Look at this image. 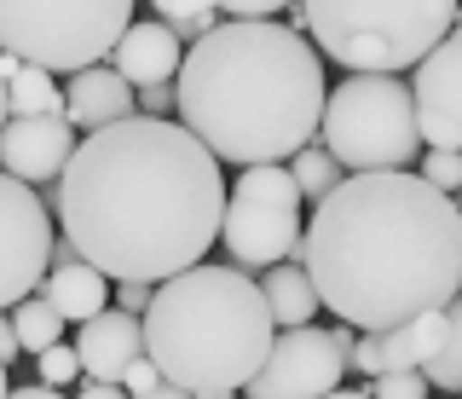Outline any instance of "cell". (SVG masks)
Wrapping results in <instances>:
<instances>
[{"mask_svg":"<svg viewBox=\"0 0 462 399\" xmlns=\"http://www.w3.org/2000/svg\"><path fill=\"white\" fill-rule=\"evenodd\" d=\"M370 399H428V382L416 370H387L370 382Z\"/></svg>","mask_w":462,"mask_h":399,"instance_id":"cell-26","label":"cell"},{"mask_svg":"<svg viewBox=\"0 0 462 399\" xmlns=\"http://www.w3.org/2000/svg\"><path fill=\"white\" fill-rule=\"evenodd\" d=\"M6 319H12V336H18V353H47V348H58V341H64V319H58V312L41 302V295L18 302Z\"/></svg>","mask_w":462,"mask_h":399,"instance_id":"cell-20","label":"cell"},{"mask_svg":"<svg viewBox=\"0 0 462 399\" xmlns=\"http://www.w3.org/2000/svg\"><path fill=\"white\" fill-rule=\"evenodd\" d=\"M35 370H41V388H69V382H81V365H76V348L69 341H58V348L35 353Z\"/></svg>","mask_w":462,"mask_h":399,"instance_id":"cell-25","label":"cell"},{"mask_svg":"<svg viewBox=\"0 0 462 399\" xmlns=\"http://www.w3.org/2000/svg\"><path fill=\"white\" fill-rule=\"evenodd\" d=\"M127 116H134V88H127L110 64H93V70H81V76L64 81V122H69L76 139L105 134V127L127 122Z\"/></svg>","mask_w":462,"mask_h":399,"instance_id":"cell-15","label":"cell"},{"mask_svg":"<svg viewBox=\"0 0 462 399\" xmlns=\"http://www.w3.org/2000/svg\"><path fill=\"white\" fill-rule=\"evenodd\" d=\"M324 399H370V394H353V388H336V394H324Z\"/></svg>","mask_w":462,"mask_h":399,"instance_id":"cell-34","label":"cell"},{"mask_svg":"<svg viewBox=\"0 0 462 399\" xmlns=\"http://www.w3.org/2000/svg\"><path fill=\"white\" fill-rule=\"evenodd\" d=\"M81 139L69 134L64 116H12L0 127V174L18 180V185H52L69 168Z\"/></svg>","mask_w":462,"mask_h":399,"instance_id":"cell-12","label":"cell"},{"mask_svg":"<svg viewBox=\"0 0 462 399\" xmlns=\"http://www.w3.org/2000/svg\"><path fill=\"white\" fill-rule=\"evenodd\" d=\"M76 399H127L122 388H110V382H81V394Z\"/></svg>","mask_w":462,"mask_h":399,"instance_id":"cell-31","label":"cell"},{"mask_svg":"<svg viewBox=\"0 0 462 399\" xmlns=\"http://www.w3.org/2000/svg\"><path fill=\"white\" fill-rule=\"evenodd\" d=\"M451 330H457V307L422 312V319H411V324H399V330L375 336V341H382V376H387V370H422L433 353L445 348V336H451Z\"/></svg>","mask_w":462,"mask_h":399,"instance_id":"cell-17","label":"cell"},{"mask_svg":"<svg viewBox=\"0 0 462 399\" xmlns=\"http://www.w3.org/2000/svg\"><path fill=\"white\" fill-rule=\"evenodd\" d=\"M0 127H6V81H0Z\"/></svg>","mask_w":462,"mask_h":399,"instance_id":"cell-35","label":"cell"},{"mask_svg":"<svg viewBox=\"0 0 462 399\" xmlns=\"http://www.w3.org/2000/svg\"><path fill=\"white\" fill-rule=\"evenodd\" d=\"M156 382H162V376H156V365H151V359H139V365L122 376V394H127V399H139V394H151Z\"/></svg>","mask_w":462,"mask_h":399,"instance_id":"cell-29","label":"cell"},{"mask_svg":"<svg viewBox=\"0 0 462 399\" xmlns=\"http://www.w3.org/2000/svg\"><path fill=\"white\" fill-rule=\"evenodd\" d=\"M12 394V382H6V365H0V399H6Z\"/></svg>","mask_w":462,"mask_h":399,"instance_id":"cell-36","label":"cell"},{"mask_svg":"<svg viewBox=\"0 0 462 399\" xmlns=\"http://www.w3.org/2000/svg\"><path fill=\"white\" fill-rule=\"evenodd\" d=\"M139 399H185V394L173 388V382H156V388H151V394H139Z\"/></svg>","mask_w":462,"mask_h":399,"instance_id":"cell-33","label":"cell"},{"mask_svg":"<svg viewBox=\"0 0 462 399\" xmlns=\"http://www.w3.org/2000/svg\"><path fill=\"white\" fill-rule=\"evenodd\" d=\"M151 283H110V307L116 312H134V319H144V307H151Z\"/></svg>","mask_w":462,"mask_h":399,"instance_id":"cell-28","label":"cell"},{"mask_svg":"<svg viewBox=\"0 0 462 399\" xmlns=\"http://www.w3.org/2000/svg\"><path fill=\"white\" fill-rule=\"evenodd\" d=\"M12 116H64V93H58L52 76L41 70H18L6 81V122Z\"/></svg>","mask_w":462,"mask_h":399,"instance_id":"cell-19","label":"cell"},{"mask_svg":"<svg viewBox=\"0 0 462 399\" xmlns=\"http://www.w3.org/2000/svg\"><path fill=\"white\" fill-rule=\"evenodd\" d=\"M220 244L243 278L266 273L278 261H295L300 249V191L289 168H243L231 180L226 215H220ZM300 266V261H295Z\"/></svg>","mask_w":462,"mask_h":399,"instance_id":"cell-8","label":"cell"},{"mask_svg":"<svg viewBox=\"0 0 462 399\" xmlns=\"http://www.w3.org/2000/svg\"><path fill=\"white\" fill-rule=\"evenodd\" d=\"M139 336L156 376L173 382L185 399H237L278 330H272L254 278L231 266H191L156 283Z\"/></svg>","mask_w":462,"mask_h":399,"instance_id":"cell-4","label":"cell"},{"mask_svg":"<svg viewBox=\"0 0 462 399\" xmlns=\"http://www.w3.org/2000/svg\"><path fill=\"white\" fill-rule=\"evenodd\" d=\"M180 127L214 162L283 168L289 156L318 145L324 116V59L307 35L272 23H214L191 41L173 76Z\"/></svg>","mask_w":462,"mask_h":399,"instance_id":"cell-3","label":"cell"},{"mask_svg":"<svg viewBox=\"0 0 462 399\" xmlns=\"http://www.w3.org/2000/svg\"><path fill=\"white\" fill-rule=\"evenodd\" d=\"M411 110H416V139L428 151H457L462 156V35L451 30L439 47L416 64Z\"/></svg>","mask_w":462,"mask_h":399,"instance_id":"cell-11","label":"cell"},{"mask_svg":"<svg viewBox=\"0 0 462 399\" xmlns=\"http://www.w3.org/2000/svg\"><path fill=\"white\" fill-rule=\"evenodd\" d=\"M69 348H76L81 382H110V388H122V376L144 359L139 319H134V312H116V307H105L98 319H87Z\"/></svg>","mask_w":462,"mask_h":399,"instance_id":"cell-13","label":"cell"},{"mask_svg":"<svg viewBox=\"0 0 462 399\" xmlns=\"http://www.w3.org/2000/svg\"><path fill=\"white\" fill-rule=\"evenodd\" d=\"M41 302H47L64 324H87V319H98V312L110 307V283L93 273V266H52L47 278H41Z\"/></svg>","mask_w":462,"mask_h":399,"instance_id":"cell-16","label":"cell"},{"mask_svg":"<svg viewBox=\"0 0 462 399\" xmlns=\"http://www.w3.org/2000/svg\"><path fill=\"white\" fill-rule=\"evenodd\" d=\"M254 290H260V302H266V312H272V330H307L318 312H324L318 295H312V283H307V273H300L295 261L266 266Z\"/></svg>","mask_w":462,"mask_h":399,"instance_id":"cell-18","label":"cell"},{"mask_svg":"<svg viewBox=\"0 0 462 399\" xmlns=\"http://www.w3.org/2000/svg\"><path fill=\"white\" fill-rule=\"evenodd\" d=\"M416 376H422L428 388H439V394H457V388H462V319H457V330L445 336V348L433 353V359L416 370Z\"/></svg>","mask_w":462,"mask_h":399,"instance_id":"cell-23","label":"cell"},{"mask_svg":"<svg viewBox=\"0 0 462 399\" xmlns=\"http://www.w3.org/2000/svg\"><path fill=\"white\" fill-rule=\"evenodd\" d=\"M341 370H346V359L336 353L329 330H318V324H307V330H278L243 394L249 399H324V394L341 388Z\"/></svg>","mask_w":462,"mask_h":399,"instance_id":"cell-10","label":"cell"},{"mask_svg":"<svg viewBox=\"0 0 462 399\" xmlns=\"http://www.w3.org/2000/svg\"><path fill=\"white\" fill-rule=\"evenodd\" d=\"M226 174L180 122L127 116L87 134L58 174V237L105 283H168L220 237Z\"/></svg>","mask_w":462,"mask_h":399,"instance_id":"cell-1","label":"cell"},{"mask_svg":"<svg viewBox=\"0 0 462 399\" xmlns=\"http://www.w3.org/2000/svg\"><path fill=\"white\" fill-rule=\"evenodd\" d=\"M457 30L451 0H318L307 6V47L353 76H404Z\"/></svg>","mask_w":462,"mask_h":399,"instance_id":"cell-5","label":"cell"},{"mask_svg":"<svg viewBox=\"0 0 462 399\" xmlns=\"http://www.w3.org/2000/svg\"><path fill=\"white\" fill-rule=\"evenodd\" d=\"M127 23V0H0V52L41 76H81L110 59Z\"/></svg>","mask_w":462,"mask_h":399,"instance_id":"cell-7","label":"cell"},{"mask_svg":"<svg viewBox=\"0 0 462 399\" xmlns=\"http://www.w3.org/2000/svg\"><path fill=\"white\" fill-rule=\"evenodd\" d=\"M156 23H162V30L180 41L185 47V35L191 41H202L214 30V23H220V6H191V0H162V6H156Z\"/></svg>","mask_w":462,"mask_h":399,"instance_id":"cell-22","label":"cell"},{"mask_svg":"<svg viewBox=\"0 0 462 399\" xmlns=\"http://www.w3.org/2000/svg\"><path fill=\"white\" fill-rule=\"evenodd\" d=\"M18 359V336H12V319L0 312V365H12Z\"/></svg>","mask_w":462,"mask_h":399,"instance_id":"cell-30","label":"cell"},{"mask_svg":"<svg viewBox=\"0 0 462 399\" xmlns=\"http://www.w3.org/2000/svg\"><path fill=\"white\" fill-rule=\"evenodd\" d=\"M346 370H358V376H382V341H375V336H358L353 341V353H346Z\"/></svg>","mask_w":462,"mask_h":399,"instance_id":"cell-27","label":"cell"},{"mask_svg":"<svg viewBox=\"0 0 462 399\" xmlns=\"http://www.w3.org/2000/svg\"><path fill=\"white\" fill-rule=\"evenodd\" d=\"M300 273L353 336H387L457 307L462 209L416 174H346L300 220Z\"/></svg>","mask_w":462,"mask_h":399,"instance_id":"cell-2","label":"cell"},{"mask_svg":"<svg viewBox=\"0 0 462 399\" xmlns=\"http://www.w3.org/2000/svg\"><path fill=\"white\" fill-rule=\"evenodd\" d=\"M318 151L341 174H404L422 156L411 88L399 76H353L324 93Z\"/></svg>","mask_w":462,"mask_h":399,"instance_id":"cell-6","label":"cell"},{"mask_svg":"<svg viewBox=\"0 0 462 399\" xmlns=\"http://www.w3.org/2000/svg\"><path fill=\"white\" fill-rule=\"evenodd\" d=\"M6 399H64V394H52V388H41V382H35V388H12Z\"/></svg>","mask_w":462,"mask_h":399,"instance_id":"cell-32","label":"cell"},{"mask_svg":"<svg viewBox=\"0 0 462 399\" xmlns=\"http://www.w3.org/2000/svg\"><path fill=\"white\" fill-rule=\"evenodd\" d=\"M416 180H422L428 191L451 197L457 185H462V156H457V151H422V168H416Z\"/></svg>","mask_w":462,"mask_h":399,"instance_id":"cell-24","label":"cell"},{"mask_svg":"<svg viewBox=\"0 0 462 399\" xmlns=\"http://www.w3.org/2000/svg\"><path fill=\"white\" fill-rule=\"evenodd\" d=\"M52 220L29 185L0 174V312L41 290L47 278V249H52Z\"/></svg>","mask_w":462,"mask_h":399,"instance_id":"cell-9","label":"cell"},{"mask_svg":"<svg viewBox=\"0 0 462 399\" xmlns=\"http://www.w3.org/2000/svg\"><path fill=\"white\" fill-rule=\"evenodd\" d=\"M180 59H185V47L173 41L156 18H139L134 12V23L122 30V41L110 47V70L127 81V88H173V76H180Z\"/></svg>","mask_w":462,"mask_h":399,"instance_id":"cell-14","label":"cell"},{"mask_svg":"<svg viewBox=\"0 0 462 399\" xmlns=\"http://www.w3.org/2000/svg\"><path fill=\"white\" fill-rule=\"evenodd\" d=\"M283 168H289V180H295L300 203H312V209H318V203H324V197H329V191H336V185L346 180V174H341V168L329 162V156L318 151V145H307V151H300V156H289Z\"/></svg>","mask_w":462,"mask_h":399,"instance_id":"cell-21","label":"cell"}]
</instances>
